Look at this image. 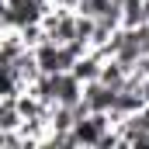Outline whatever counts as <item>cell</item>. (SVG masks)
<instances>
[{
  "instance_id": "5",
  "label": "cell",
  "mask_w": 149,
  "mask_h": 149,
  "mask_svg": "<svg viewBox=\"0 0 149 149\" xmlns=\"http://www.w3.org/2000/svg\"><path fill=\"white\" fill-rule=\"evenodd\" d=\"M24 49H28V45H24L21 28H3V42H0V63H3V66H7V63H14Z\"/></svg>"
},
{
  "instance_id": "4",
  "label": "cell",
  "mask_w": 149,
  "mask_h": 149,
  "mask_svg": "<svg viewBox=\"0 0 149 149\" xmlns=\"http://www.w3.org/2000/svg\"><path fill=\"white\" fill-rule=\"evenodd\" d=\"M101 66H104V56L101 52H87V56H80L73 63V76L80 80V83H90V80H101Z\"/></svg>"
},
{
  "instance_id": "3",
  "label": "cell",
  "mask_w": 149,
  "mask_h": 149,
  "mask_svg": "<svg viewBox=\"0 0 149 149\" xmlns=\"http://www.w3.org/2000/svg\"><path fill=\"white\" fill-rule=\"evenodd\" d=\"M114 97H118V90L108 87L104 80H90V83H83V101H87L90 111H111V108H114Z\"/></svg>"
},
{
  "instance_id": "2",
  "label": "cell",
  "mask_w": 149,
  "mask_h": 149,
  "mask_svg": "<svg viewBox=\"0 0 149 149\" xmlns=\"http://www.w3.org/2000/svg\"><path fill=\"white\" fill-rule=\"evenodd\" d=\"M111 111H90L87 118H80L73 125V139L76 146H101V139H104V132L111 128Z\"/></svg>"
},
{
  "instance_id": "6",
  "label": "cell",
  "mask_w": 149,
  "mask_h": 149,
  "mask_svg": "<svg viewBox=\"0 0 149 149\" xmlns=\"http://www.w3.org/2000/svg\"><path fill=\"white\" fill-rule=\"evenodd\" d=\"M139 94H142V101L149 104V76H142V73H139Z\"/></svg>"
},
{
  "instance_id": "1",
  "label": "cell",
  "mask_w": 149,
  "mask_h": 149,
  "mask_svg": "<svg viewBox=\"0 0 149 149\" xmlns=\"http://www.w3.org/2000/svg\"><path fill=\"white\" fill-rule=\"evenodd\" d=\"M52 7H56L52 0H3V28L42 24Z\"/></svg>"
},
{
  "instance_id": "7",
  "label": "cell",
  "mask_w": 149,
  "mask_h": 149,
  "mask_svg": "<svg viewBox=\"0 0 149 149\" xmlns=\"http://www.w3.org/2000/svg\"><path fill=\"white\" fill-rule=\"evenodd\" d=\"M56 3H59V7H70V10H80V7H83V0H56Z\"/></svg>"
}]
</instances>
